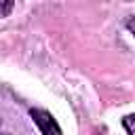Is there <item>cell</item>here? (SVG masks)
Listing matches in <instances>:
<instances>
[{
	"instance_id": "1",
	"label": "cell",
	"mask_w": 135,
	"mask_h": 135,
	"mask_svg": "<svg viewBox=\"0 0 135 135\" xmlns=\"http://www.w3.org/2000/svg\"><path fill=\"white\" fill-rule=\"evenodd\" d=\"M30 116H32V120L38 124V129H40L42 135H61V127H59L57 120L51 116V112L36 108V110H30Z\"/></svg>"
},
{
	"instance_id": "2",
	"label": "cell",
	"mask_w": 135,
	"mask_h": 135,
	"mask_svg": "<svg viewBox=\"0 0 135 135\" xmlns=\"http://www.w3.org/2000/svg\"><path fill=\"white\" fill-rule=\"evenodd\" d=\"M122 127H124V131H127L129 135H135V114L124 116V118H122Z\"/></svg>"
},
{
	"instance_id": "3",
	"label": "cell",
	"mask_w": 135,
	"mask_h": 135,
	"mask_svg": "<svg viewBox=\"0 0 135 135\" xmlns=\"http://www.w3.org/2000/svg\"><path fill=\"white\" fill-rule=\"evenodd\" d=\"M15 6V2H11V0H6V2H0V17H6L8 13H11V8Z\"/></svg>"
},
{
	"instance_id": "4",
	"label": "cell",
	"mask_w": 135,
	"mask_h": 135,
	"mask_svg": "<svg viewBox=\"0 0 135 135\" xmlns=\"http://www.w3.org/2000/svg\"><path fill=\"white\" fill-rule=\"evenodd\" d=\"M127 27H129V32L135 34V19H129V21H127Z\"/></svg>"
}]
</instances>
